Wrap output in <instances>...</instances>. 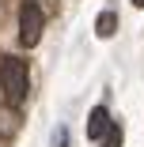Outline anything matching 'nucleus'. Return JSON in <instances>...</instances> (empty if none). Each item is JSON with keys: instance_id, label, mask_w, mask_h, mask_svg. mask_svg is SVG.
<instances>
[{"instance_id": "nucleus-7", "label": "nucleus", "mask_w": 144, "mask_h": 147, "mask_svg": "<svg viewBox=\"0 0 144 147\" xmlns=\"http://www.w3.org/2000/svg\"><path fill=\"white\" fill-rule=\"evenodd\" d=\"M133 8H144V0H133Z\"/></svg>"}, {"instance_id": "nucleus-1", "label": "nucleus", "mask_w": 144, "mask_h": 147, "mask_svg": "<svg viewBox=\"0 0 144 147\" xmlns=\"http://www.w3.org/2000/svg\"><path fill=\"white\" fill-rule=\"evenodd\" d=\"M0 87H4L8 106H19L31 91V76H27V61L23 57H4L0 61Z\"/></svg>"}, {"instance_id": "nucleus-4", "label": "nucleus", "mask_w": 144, "mask_h": 147, "mask_svg": "<svg viewBox=\"0 0 144 147\" xmlns=\"http://www.w3.org/2000/svg\"><path fill=\"white\" fill-rule=\"evenodd\" d=\"M114 30H118V15H114V11H102L95 19V34L99 38H114Z\"/></svg>"}, {"instance_id": "nucleus-3", "label": "nucleus", "mask_w": 144, "mask_h": 147, "mask_svg": "<svg viewBox=\"0 0 144 147\" xmlns=\"http://www.w3.org/2000/svg\"><path fill=\"white\" fill-rule=\"evenodd\" d=\"M110 125H114V121H110L106 106H95V109H91V117H87V136H91V140H102Z\"/></svg>"}, {"instance_id": "nucleus-2", "label": "nucleus", "mask_w": 144, "mask_h": 147, "mask_svg": "<svg viewBox=\"0 0 144 147\" xmlns=\"http://www.w3.org/2000/svg\"><path fill=\"white\" fill-rule=\"evenodd\" d=\"M42 26H46V15L38 8V0H23L19 8V45H38L42 42Z\"/></svg>"}, {"instance_id": "nucleus-5", "label": "nucleus", "mask_w": 144, "mask_h": 147, "mask_svg": "<svg viewBox=\"0 0 144 147\" xmlns=\"http://www.w3.org/2000/svg\"><path fill=\"white\" fill-rule=\"evenodd\" d=\"M102 147H121V128H118V125H110V128H106Z\"/></svg>"}, {"instance_id": "nucleus-6", "label": "nucleus", "mask_w": 144, "mask_h": 147, "mask_svg": "<svg viewBox=\"0 0 144 147\" xmlns=\"http://www.w3.org/2000/svg\"><path fill=\"white\" fill-rule=\"evenodd\" d=\"M53 147H68V132H65V128H57V136H53Z\"/></svg>"}, {"instance_id": "nucleus-8", "label": "nucleus", "mask_w": 144, "mask_h": 147, "mask_svg": "<svg viewBox=\"0 0 144 147\" xmlns=\"http://www.w3.org/2000/svg\"><path fill=\"white\" fill-rule=\"evenodd\" d=\"M0 102H8V98H4V87H0Z\"/></svg>"}]
</instances>
